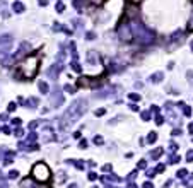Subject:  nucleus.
<instances>
[{"label":"nucleus","mask_w":193,"mask_h":188,"mask_svg":"<svg viewBox=\"0 0 193 188\" xmlns=\"http://www.w3.org/2000/svg\"><path fill=\"white\" fill-rule=\"evenodd\" d=\"M86 111H87V101H86L84 97L75 99V101L70 104V108L62 115V118H60V128H62V130L70 128L72 125H75L79 120H80V116Z\"/></svg>","instance_id":"f257e3e1"},{"label":"nucleus","mask_w":193,"mask_h":188,"mask_svg":"<svg viewBox=\"0 0 193 188\" xmlns=\"http://www.w3.org/2000/svg\"><path fill=\"white\" fill-rule=\"evenodd\" d=\"M39 70V56L38 55H27L16 69V77L21 80H31L34 79Z\"/></svg>","instance_id":"f03ea898"},{"label":"nucleus","mask_w":193,"mask_h":188,"mask_svg":"<svg viewBox=\"0 0 193 188\" xmlns=\"http://www.w3.org/2000/svg\"><path fill=\"white\" fill-rule=\"evenodd\" d=\"M130 27H132L133 38L137 39V43H138V45H142V46H149V45H152V43H154V33H152L145 24H142V22L138 21V17L132 19Z\"/></svg>","instance_id":"7ed1b4c3"},{"label":"nucleus","mask_w":193,"mask_h":188,"mask_svg":"<svg viewBox=\"0 0 193 188\" xmlns=\"http://www.w3.org/2000/svg\"><path fill=\"white\" fill-rule=\"evenodd\" d=\"M31 176L34 178L36 183L48 185V183H50V178H51V171H50L46 163H36V164L33 166V169H31Z\"/></svg>","instance_id":"20e7f679"},{"label":"nucleus","mask_w":193,"mask_h":188,"mask_svg":"<svg viewBox=\"0 0 193 188\" xmlns=\"http://www.w3.org/2000/svg\"><path fill=\"white\" fill-rule=\"evenodd\" d=\"M118 38H120L121 41H125V43L133 41V33H132V27H130L128 22H121V24L118 26Z\"/></svg>","instance_id":"39448f33"},{"label":"nucleus","mask_w":193,"mask_h":188,"mask_svg":"<svg viewBox=\"0 0 193 188\" xmlns=\"http://www.w3.org/2000/svg\"><path fill=\"white\" fill-rule=\"evenodd\" d=\"M63 104V93L60 91V87L55 86L51 91V108H58Z\"/></svg>","instance_id":"423d86ee"},{"label":"nucleus","mask_w":193,"mask_h":188,"mask_svg":"<svg viewBox=\"0 0 193 188\" xmlns=\"http://www.w3.org/2000/svg\"><path fill=\"white\" fill-rule=\"evenodd\" d=\"M125 16H127V19H130V21H132V19H137L138 17V7H137L135 3H128Z\"/></svg>","instance_id":"0eeeda50"},{"label":"nucleus","mask_w":193,"mask_h":188,"mask_svg":"<svg viewBox=\"0 0 193 188\" xmlns=\"http://www.w3.org/2000/svg\"><path fill=\"white\" fill-rule=\"evenodd\" d=\"M62 69H63L62 62H58V63H55V65H51V67L48 69V77H51V79H57L58 74L62 72Z\"/></svg>","instance_id":"6e6552de"},{"label":"nucleus","mask_w":193,"mask_h":188,"mask_svg":"<svg viewBox=\"0 0 193 188\" xmlns=\"http://www.w3.org/2000/svg\"><path fill=\"white\" fill-rule=\"evenodd\" d=\"M43 133H44L43 142H50V140H55V139H57V137L53 135V128H51V127H44V128H43Z\"/></svg>","instance_id":"1a4fd4ad"},{"label":"nucleus","mask_w":193,"mask_h":188,"mask_svg":"<svg viewBox=\"0 0 193 188\" xmlns=\"http://www.w3.org/2000/svg\"><path fill=\"white\" fill-rule=\"evenodd\" d=\"M183 38H185V34H183L181 31H176V33H173V34H171V38H169V43H183Z\"/></svg>","instance_id":"9d476101"},{"label":"nucleus","mask_w":193,"mask_h":188,"mask_svg":"<svg viewBox=\"0 0 193 188\" xmlns=\"http://www.w3.org/2000/svg\"><path fill=\"white\" fill-rule=\"evenodd\" d=\"M27 50H31V45H29L27 41H24V43H21V48H19V51H17V55L14 56V58H19L21 55H24V53H27Z\"/></svg>","instance_id":"9b49d317"},{"label":"nucleus","mask_w":193,"mask_h":188,"mask_svg":"<svg viewBox=\"0 0 193 188\" xmlns=\"http://www.w3.org/2000/svg\"><path fill=\"white\" fill-rule=\"evenodd\" d=\"M101 180H103L104 183H111V181H113V183H120V181H121V178H118V176H113V174H108V176H103Z\"/></svg>","instance_id":"f8f14e48"},{"label":"nucleus","mask_w":193,"mask_h":188,"mask_svg":"<svg viewBox=\"0 0 193 188\" xmlns=\"http://www.w3.org/2000/svg\"><path fill=\"white\" fill-rule=\"evenodd\" d=\"M162 77H164V74H162V72H155V74L151 75V82L157 84V82H161V80H162Z\"/></svg>","instance_id":"ddd939ff"},{"label":"nucleus","mask_w":193,"mask_h":188,"mask_svg":"<svg viewBox=\"0 0 193 188\" xmlns=\"http://www.w3.org/2000/svg\"><path fill=\"white\" fill-rule=\"evenodd\" d=\"M12 9H14V12H16V14H22L26 7H24V5H22L21 2H14V5H12Z\"/></svg>","instance_id":"4468645a"},{"label":"nucleus","mask_w":193,"mask_h":188,"mask_svg":"<svg viewBox=\"0 0 193 188\" xmlns=\"http://www.w3.org/2000/svg\"><path fill=\"white\" fill-rule=\"evenodd\" d=\"M12 41V34H2L0 36V45H7Z\"/></svg>","instance_id":"2eb2a0df"},{"label":"nucleus","mask_w":193,"mask_h":188,"mask_svg":"<svg viewBox=\"0 0 193 188\" xmlns=\"http://www.w3.org/2000/svg\"><path fill=\"white\" fill-rule=\"evenodd\" d=\"M162 154H164V149H162V147H157V149L152 152V159H154V161H155V159H159Z\"/></svg>","instance_id":"dca6fc26"},{"label":"nucleus","mask_w":193,"mask_h":188,"mask_svg":"<svg viewBox=\"0 0 193 188\" xmlns=\"http://www.w3.org/2000/svg\"><path fill=\"white\" fill-rule=\"evenodd\" d=\"M0 16H2V17H9V12H7V5H5V2H2V3H0Z\"/></svg>","instance_id":"f3484780"},{"label":"nucleus","mask_w":193,"mask_h":188,"mask_svg":"<svg viewBox=\"0 0 193 188\" xmlns=\"http://www.w3.org/2000/svg\"><path fill=\"white\" fill-rule=\"evenodd\" d=\"M26 104H27V108H36V104H38V99H36V97H29V99L26 101Z\"/></svg>","instance_id":"a211bd4d"},{"label":"nucleus","mask_w":193,"mask_h":188,"mask_svg":"<svg viewBox=\"0 0 193 188\" xmlns=\"http://www.w3.org/2000/svg\"><path fill=\"white\" fill-rule=\"evenodd\" d=\"M155 140H157V133H155V132H151V133L147 135V142H149V144H154Z\"/></svg>","instance_id":"6ab92c4d"},{"label":"nucleus","mask_w":193,"mask_h":188,"mask_svg":"<svg viewBox=\"0 0 193 188\" xmlns=\"http://www.w3.org/2000/svg\"><path fill=\"white\" fill-rule=\"evenodd\" d=\"M176 176H178V178H181V180H185V178L188 176V171H186V169H179V171L176 173Z\"/></svg>","instance_id":"aec40b11"},{"label":"nucleus","mask_w":193,"mask_h":188,"mask_svg":"<svg viewBox=\"0 0 193 188\" xmlns=\"http://www.w3.org/2000/svg\"><path fill=\"white\" fill-rule=\"evenodd\" d=\"M82 5H84V0H74V7L79 12H82Z\"/></svg>","instance_id":"412c9836"},{"label":"nucleus","mask_w":193,"mask_h":188,"mask_svg":"<svg viewBox=\"0 0 193 188\" xmlns=\"http://www.w3.org/2000/svg\"><path fill=\"white\" fill-rule=\"evenodd\" d=\"M55 7H57V12H60V14L65 10V3H63V2H60V0H57V5H55Z\"/></svg>","instance_id":"4be33fe9"},{"label":"nucleus","mask_w":193,"mask_h":188,"mask_svg":"<svg viewBox=\"0 0 193 188\" xmlns=\"http://www.w3.org/2000/svg\"><path fill=\"white\" fill-rule=\"evenodd\" d=\"M39 91L43 94H48V84L46 82H39Z\"/></svg>","instance_id":"5701e85b"},{"label":"nucleus","mask_w":193,"mask_h":188,"mask_svg":"<svg viewBox=\"0 0 193 188\" xmlns=\"http://www.w3.org/2000/svg\"><path fill=\"white\" fill-rule=\"evenodd\" d=\"M70 65H72V69H74L75 72H82V67L79 65V62H77V60H74V62H72Z\"/></svg>","instance_id":"b1692460"},{"label":"nucleus","mask_w":193,"mask_h":188,"mask_svg":"<svg viewBox=\"0 0 193 188\" xmlns=\"http://www.w3.org/2000/svg\"><path fill=\"white\" fill-rule=\"evenodd\" d=\"M181 110H183V113H185L186 116H190V115H192V108H190V106H186V104H183V106H181Z\"/></svg>","instance_id":"393cba45"},{"label":"nucleus","mask_w":193,"mask_h":188,"mask_svg":"<svg viewBox=\"0 0 193 188\" xmlns=\"http://www.w3.org/2000/svg\"><path fill=\"white\" fill-rule=\"evenodd\" d=\"M38 139V133H34V132H31L29 135H27V142H34Z\"/></svg>","instance_id":"a878e982"},{"label":"nucleus","mask_w":193,"mask_h":188,"mask_svg":"<svg viewBox=\"0 0 193 188\" xmlns=\"http://www.w3.org/2000/svg\"><path fill=\"white\" fill-rule=\"evenodd\" d=\"M17 176H19V171H17V169H12V171L9 173V178H10V180H16Z\"/></svg>","instance_id":"bb28decb"},{"label":"nucleus","mask_w":193,"mask_h":188,"mask_svg":"<svg viewBox=\"0 0 193 188\" xmlns=\"http://www.w3.org/2000/svg\"><path fill=\"white\" fill-rule=\"evenodd\" d=\"M94 144H96V145H103V144H104V140H103L101 135H96V137H94Z\"/></svg>","instance_id":"cd10ccee"},{"label":"nucleus","mask_w":193,"mask_h":188,"mask_svg":"<svg viewBox=\"0 0 193 188\" xmlns=\"http://www.w3.org/2000/svg\"><path fill=\"white\" fill-rule=\"evenodd\" d=\"M128 97H130L132 101H140V94H137V93H130Z\"/></svg>","instance_id":"c85d7f7f"},{"label":"nucleus","mask_w":193,"mask_h":188,"mask_svg":"<svg viewBox=\"0 0 193 188\" xmlns=\"http://www.w3.org/2000/svg\"><path fill=\"white\" fill-rule=\"evenodd\" d=\"M179 161H181V157H179V156H171V161H169V163H171V164H178Z\"/></svg>","instance_id":"c756f323"},{"label":"nucleus","mask_w":193,"mask_h":188,"mask_svg":"<svg viewBox=\"0 0 193 188\" xmlns=\"http://www.w3.org/2000/svg\"><path fill=\"white\" fill-rule=\"evenodd\" d=\"M155 123H157V125H162V123H164V118H162L159 113L155 115Z\"/></svg>","instance_id":"7c9ffc66"},{"label":"nucleus","mask_w":193,"mask_h":188,"mask_svg":"<svg viewBox=\"0 0 193 188\" xmlns=\"http://www.w3.org/2000/svg\"><path fill=\"white\" fill-rule=\"evenodd\" d=\"M65 91H67V93H70V94H74V93H75V87H74V86H70V84H67V86H65Z\"/></svg>","instance_id":"2f4dec72"},{"label":"nucleus","mask_w":193,"mask_h":188,"mask_svg":"<svg viewBox=\"0 0 193 188\" xmlns=\"http://www.w3.org/2000/svg\"><path fill=\"white\" fill-rule=\"evenodd\" d=\"M186 161H188V163H193V150H188V152H186Z\"/></svg>","instance_id":"473e14b6"},{"label":"nucleus","mask_w":193,"mask_h":188,"mask_svg":"<svg viewBox=\"0 0 193 188\" xmlns=\"http://www.w3.org/2000/svg\"><path fill=\"white\" fill-rule=\"evenodd\" d=\"M188 31H193V10H192V16H190V21H188Z\"/></svg>","instance_id":"72a5a7b5"},{"label":"nucleus","mask_w":193,"mask_h":188,"mask_svg":"<svg viewBox=\"0 0 193 188\" xmlns=\"http://www.w3.org/2000/svg\"><path fill=\"white\" fill-rule=\"evenodd\" d=\"M142 120H144V121H149V120H151V113L144 111L142 113Z\"/></svg>","instance_id":"f704fd0d"},{"label":"nucleus","mask_w":193,"mask_h":188,"mask_svg":"<svg viewBox=\"0 0 193 188\" xmlns=\"http://www.w3.org/2000/svg\"><path fill=\"white\" fill-rule=\"evenodd\" d=\"M169 150H171V152H176V150H178V144L171 142V144H169Z\"/></svg>","instance_id":"c9c22d12"},{"label":"nucleus","mask_w":193,"mask_h":188,"mask_svg":"<svg viewBox=\"0 0 193 188\" xmlns=\"http://www.w3.org/2000/svg\"><path fill=\"white\" fill-rule=\"evenodd\" d=\"M186 77H188V82L193 84V72H192V70H188V72H186Z\"/></svg>","instance_id":"e433bc0d"},{"label":"nucleus","mask_w":193,"mask_h":188,"mask_svg":"<svg viewBox=\"0 0 193 188\" xmlns=\"http://www.w3.org/2000/svg\"><path fill=\"white\" fill-rule=\"evenodd\" d=\"M89 180H91V181H94V180H97V174L94 173V171H91V173H89Z\"/></svg>","instance_id":"4c0bfd02"},{"label":"nucleus","mask_w":193,"mask_h":188,"mask_svg":"<svg viewBox=\"0 0 193 188\" xmlns=\"http://www.w3.org/2000/svg\"><path fill=\"white\" fill-rule=\"evenodd\" d=\"M79 147H80V149H87V142H86V140H80V142H79Z\"/></svg>","instance_id":"58836bf2"},{"label":"nucleus","mask_w":193,"mask_h":188,"mask_svg":"<svg viewBox=\"0 0 193 188\" xmlns=\"http://www.w3.org/2000/svg\"><path fill=\"white\" fill-rule=\"evenodd\" d=\"M154 174H155V169H147V176L149 178H154Z\"/></svg>","instance_id":"ea45409f"},{"label":"nucleus","mask_w":193,"mask_h":188,"mask_svg":"<svg viewBox=\"0 0 193 188\" xmlns=\"http://www.w3.org/2000/svg\"><path fill=\"white\" fill-rule=\"evenodd\" d=\"M104 113H106V110H104V108H101V110H96V116H103Z\"/></svg>","instance_id":"a19ab883"},{"label":"nucleus","mask_w":193,"mask_h":188,"mask_svg":"<svg viewBox=\"0 0 193 188\" xmlns=\"http://www.w3.org/2000/svg\"><path fill=\"white\" fill-rule=\"evenodd\" d=\"M147 168V163H145V161H140V163H138V169H145Z\"/></svg>","instance_id":"79ce46f5"},{"label":"nucleus","mask_w":193,"mask_h":188,"mask_svg":"<svg viewBox=\"0 0 193 188\" xmlns=\"http://www.w3.org/2000/svg\"><path fill=\"white\" fill-rule=\"evenodd\" d=\"M164 169H166V166H164V164H159V166L155 168V171H157V173H162Z\"/></svg>","instance_id":"37998d69"},{"label":"nucleus","mask_w":193,"mask_h":188,"mask_svg":"<svg viewBox=\"0 0 193 188\" xmlns=\"http://www.w3.org/2000/svg\"><path fill=\"white\" fill-rule=\"evenodd\" d=\"M12 125L19 127V125H21V118H14V120H12Z\"/></svg>","instance_id":"c03bdc74"},{"label":"nucleus","mask_w":193,"mask_h":188,"mask_svg":"<svg viewBox=\"0 0 193 188\" xmlns=\"http://www.w3.org/2000/svg\"><path fill=\"white\" fill-rule=\"evenodd\" d=\"M103 171L110 173V171H111V164H104V166H103Z\"/></svg>","instance_id":"a18cd8bd"},{"label":"nucleus","mask_w":193,"mask_h":188,"mask_svg":"<svg viewBox=\"0 0 193 188\" xmlns=\"http://www.w3.org/2000/svg\"><path fill=\"white\" fill-rule=\"evenodd\" d=\"M16 108H17V104H16V103H10V104H9V111H14Z\"/></svg>","instance_id":"49530a36"},{"label":"nucleus","mask_w":193,"mask_h":188,"mask_svg":"<svg viewBox=\"0 0 193 188\" xmlns=\"http://www.w3.org/2000/svg\"><path fill=\"white\" fill-rule=\"evenodd\" d=\"M31 183H33V181H31L29 178H27V180H22V181H21V185H22V187H24V185H31Z\"/></svg>","instance_id":"de8ad7c7"},{"label":"nucleus","mask_w":193,"mask_h":188,"mask_svg":"<svg viewBox=\"0 0 193 188\" xmlns=\"http://www.w3.org/2000/svg\"><path fill=\"white\" fill-rule=\"evenodd\" d=\"M151 113L157 115V113H159V108H157V106H151Z\"/></svg>","instance_id":"09e8293b"},{"label":"nucleus","mask_w":193,"mask_h":188,"mask_svg":"<svg viewBox=\"0 0 193 188\" xmlns=\"http://www.w3.org/2000/svg\"><path fill=\"white\" fill-rule=\"evenodd\" d=\"M14 135H17V137H22V130H21V128H16V130H14Z\"/></svg>","instance_id":"8fccbe9b"},{"label":"nucleus","mask_w":193,"mask_h":188,"mask_svg":"<svg viewBox=\"0 0 193 188\" xmlns=\"http://www.w3.org/2000/svg\"><path fill=\"white\" fill-rule=\"evenodd\" d=\"M130 110H132V111H138V106H137L135 103H132V104H130Z\"/></svg>","instance_id":"3c124183"},{"label":"nucleus","mask_w":193,"mask_h":188,"mask_svg":"<svg viewBox=\"0 0 193 188\" xmlns=\"http://www.w3.org/2000/svg\"><path fill=\"white\" fill-rule=\"evenodd\" d=\"M86 38H87V39H94V38H96V34H94V33H87V34H86Z\"/></svg>","instance_id":"603ef678"},{"label":"nucleus","mask_w":193,"mask_h":188,"mask_svg":"<svg viewBox=\"0 0 193 188\" xmlns=\"http://www.w3.org/2000/svg\"><path fill=\"white\" fill-rule=\"evenodd\" d=\"M173 135H174V137H178V135H181V130H179V128H174V130H173Z\"/></svg>","instance_id":"864d4df0"},{"label":"nucleus","mask_w":193,"mask_h":188,"mask_svg":"<svg viewBox=\"0 0 193 188\" xmlns=\"http://www.w3.org/2000/svg\"><path fill=\"white\" fill-rule=\"evenodd\" d=\"M38 3H39V5H43V7H44V5H48V0H38Z\"/></svg>","instance_id":"5fc2aeb1"},{"label":"nucleus","mask_w":193,"mask_h":188,"mask_svg":"<svg viewBox=\"0 0 193 188\" xmlns=\"http://www.w3.org/2000/svg\"><path fill=\"white\" fill-rule=\"evenodd\" d=\"M38 127V121H33V123H29V128H36Z\"/></svg>","instance_id":"6e6d98bb"},{"label":"nucleus","mask_w":193,"mask_h":188,"mask_svg":"<svg viewBox=\"0 0 193 188\" xmlns=\"http://www.w3.org/2000/svg\"><path fill=\"white\" fill-rule=\"evenodd\" d=\"M91 2H92V3H96V5H101L104 0H91Z\"/></svg>","instance_id":"4d7b16f0"},{"label":"nucleus","mask_w":193,"mask_h":188,"mask_svg":"<svg viewBox=\"0 0 193 188\" xmlns=\"http://www.w3.org/2000/svg\"><path fill=\"white\" fill-rule=\"evenodd\" d=\"M188 132H190V133H193V123H190V125H188Z\"/></svg>","instance_id":"13d9d810"},{"label":"nucleus","mask_w":193,"mask_h":188,"mask_svg":"<svg viewBox=\"0 0 193 188\" xmlns=\"http://www.w3.org/2000/svg\"><path fill=\"white\" fill-rule=\"evenodd\" d=\"M190 48H192V51H193V41H192V45H190Z\"/></svg>","instance_id":"bf43d9fd"},{"label":"nucleus","mask_w":193,"mask_h":188,"mask_svg":"<svg viewBox=\"0 0 193 188\" xmlns=\"http://www.w3.org/2000/svg\"><path fill=\"white\" fill-rule=\"evenodd\" d=\"M133 2H138V0H133Z\"/></svg>","instance_id":"052dcab7"}]
</instances>
